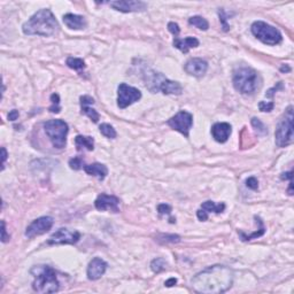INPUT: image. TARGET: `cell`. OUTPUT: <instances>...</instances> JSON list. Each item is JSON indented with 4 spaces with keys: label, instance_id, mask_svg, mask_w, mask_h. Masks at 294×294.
Instances as JSON below:
<instances>
[{
    "label": "cell",
    "instance_id": "1",
    "mask_svg": "<svg viewBox=\"0 0 294 294\" xmlns=\"http://www.w3.org/2000/svg\"><path fill=\"white\" fill-rule=\"evenodd\" d=\"M233 270L226 266L208 267L192 278V289L203 294H222L233 285Z\"/></svg>",
    "mask_w": 294,
    "mask_h": 294
},
{
    "label": "cell",
    "instance_id": "2",
    "mask_svg": "<svg viewBox=\"0 0 294 294\" xmlns=\"http://www.w3.org/2000/svg\"><path fill=\"white\" fill-rule=\"evenodd\" d=\"M59 23L53 13L47 8L35 13L30 19L22 25V31L28 36H43L49 37L59 31Z\"/></svg>",
    "mask_w": 294,
    "mask_h": 294
},
{
    "label": "cell",
    "instance_id": "3",
    "mask_svg": "<svg viewBox=\"0 0 294 294\" xmlns=\"http://www.w3.org/2000/svg\"><path fill=\"white\" fill-rule=\"evenodd\" d=\"M141 78H143L145 87L152 93L162 92L163 94L180 95L183 92V88L178 82L170 81L163 74L148 67H145L141 70Z\"/></svg>",
    "mask_w": 294,
    "mask_h": 294
},
{
    "label": "cell",
    "instance_id": "4",
    "mask_svg": "<svg viewBox=\"0 0 294 294\" xmlns=\"http://www.w3.org/2000/svg\"><path fill=\"white\" fill-rule=\"evenodd\" d=\"M31 275L34 276V283L32 289L35 292L47 294L55 293L60 290V283H59L57 272L49 266H35L30 270Z\"/></svg>",
    "mask_w": 294,
    "mask_h": 294
},
{
    "label": "cell",
    "instance_id": "5",
    "mask_svg": "<svg viewBox=\"0 0 294 294\" xmlns=\"http://www.w3.org/2000/svg\"><path fill=\"white\" fill-rule=\"evenodd\" d=\"M232 83L239 93L252 95L260 88V76L253 68L240 67L234 70Z\"/></svg>",
    "mask_w": 294,
    "mask_h": 294
},
{
    "label": "cell",
    "instance_id": "6",
    "mask_svg": "<svg viewBox=\"0 0 294 294\" xmlns=\"http://www.w3.org/2000/svg\"><path fill=\"white\" fill-rule=\"evenodd\" d=\"M44 130L55 148L62 150L66 147L69 127L64 120H49L45 122Z\"/></svg>",
    "mask_w": 294,
    "mask_h": 294
},
{
    "label": "cell",
    "instance_id": "7",
    "mask_svg": "<svg viewBox=\"0 0 294 294\" xmlns=\"http://www.w3.org/2000/svg\"><path fill=\"white\" fill-rule=\"evenodd\" d=\"M250 30L260 42H262L266 45L275 46L280 44L283 41V36L278 29L263 21L254 22L250 26Z\"/></svg>",
    "mask_w": 294,
    "mask_h": 294
},
{
    "label": "cell",
    "instance_id": "8",
    "mask_svg": "<svg viewBox=\"0 0 294 294\" xmlns=\"http://www.w3.org/2000/svg\"><path fill=\"white\" fill-rule=\"evenodd\" d=\"M293 107L290 106L275 132L276 145L278 147H286L293 143Z\"/></svg>",
    "mask_w": 294,
    "mask_h": 294
},
{
    "label": "cell",
    "instance_id": "9",
    "mask_svg": "<svg viewBox=\"0 0 294 294\" xmlns=\"http://www.w3.org/2000/svg\"><path fill=\"white\" fill-rule=\"evenodd\" d=\"M167 124L173 130H176L184 137L189 138L190 130L193 125V115L186 111H181L170 120H168Z\"/></svg>",
    "mask_w": 294,
    "mask_h": 294
},
{
    "label": "cell",
    "instance_id": "10",
    "mask_svg": "<svg viewBox=\"0 0 294 294\" xmlns=\"http://www.w3.org/2000/svg\"><path fill=\"white\" fill-rule=\"evenodd\" d=\"M141 92L138 89L122 83L117 88V106L121 110L129 107L135 102L140 100Z\"/></svg>",
    "mask_w": 294,
    "mask_h": 294
},
{
    "label": "cell",
    "instance_id": "11",
    "mask_svg": "<svg viewBox=\"0 0 294 294\" xmlns=\"http://www.w3.org/2000/svg\"><path fill=\"white\" fill-rule=\"evenodd\" d=\"M81 239V233L78 231L69 229H59L49 237L47 240L48 245H74Z\"/></svg>",
    "mask_w": 294,
    "mask_h": 294
},
{
    "label": "cell",
    "instance_id": "12",
    "mask_svg": "<svg viewBox=\"0 0 294 294\" xmlns=\"http://www.w3.org/2000/svg\"><path fill=\"white\" fill-rule=\"evenodd\" d=\"M53 223H54V220L49 216H43L39 217V219L32 221V222L26 226L25 229V237L32 238L37 237V236H42L52 229Z\"/></svg>",
    "mask_w": 294,
    "mask_h": 294
},
{
    "label": "cell",
    "instance_id": "13",
    "mask_svg": "<svg viewBox=\"0 0 294 294\" xmlns=\"http://www.w3.org/2000/svg\"><path fill=\"white\" fill-rule=\"evenodd\" d=\"M111 7L115 11L122 13H135L144 12L147 9V4L140 0H117V1L110 2Z\"/></svg>",
    "mask_w": 294,
    "mask_h": 294
},
{
    "label": "cell",
    "instance_id": "14",
    "mask_svg": "<svg viewBox=\"0 0 294 294\" xmlns=\"http://www.w3.org/2000/svg\"><path fill=\"white\" fill-rule=\"evenodd\" d=\"M94 206L98 210H112L113 213H118V206H120V199L115 196H110V194L101 193L99 194L97 199L94 201Z\"/></svg>",
    "mask_w": 294,
    "mask_h": 294
},
{
    "label": "cell",
    "instance_id": "15",
    "mask_svg": "<svg viewBox=\"0 0 294 294\" xmlns=\"http://www.w3.org/2000/svg\"><path fill=\"white\" fill-rule=\"evenodd\" d=\"M184 70L186 71V74H189L193 77L201 78L204 77L208 70V64L207 61L203 60L200 58H193L190 59L184 66Z\"/></svg>",
    "mask_w": 294,
    "mask_h": 294
},
{
    "label": "cell",
    "instance_id": "16",
    "mask_svg": "<svg viewBox=\"0 0 294 294\" xmlns=\"http://www.w3.org/2000/svg\"><path fill=\"white\" fill-rule=\"evenodd\" d=\"M226 210V204L223 203L220 204H215L214 201H206L201 204L200 209L197 211V216L201 222H204V221L208 220V215L210 213H215V214H221Z\"/></svg>",
    "mask_w": 294,
    "mask_h": 294
},
{
    "label": "cell",
    "instance_id": "17",
    "mask_svg": "<svg viewBox=\"0 0 294 294\" xmlns=\"http://www.w3.org/2000/svg\"><path fill=\"white\" fill-rule=\"evenodd\" d=\"M108 264L100 257H94L93 260L89 263L88 267V278L90 280H97L105 275L107 270Z\"/></svg>",
    "mask_w": 294,
    "mask_h": 294
},
{
    "label": "cell",
    "instance_id": "18",
    "mask_svg": "<svg viewBox=\"0 0 294 294\" xmlns=\"http://www.w3.org/2000/svg\"><path fill=\"white\" fill-rule=\"evenodd\" d=\"M231 132H232V127L226 122H219L211 127V136L217 143H226L230 138Z\"/></svg>",
    "mask_w": 294,
    "mask_h": 294
},
{
    "label": "cell",
    "instance_id": "19",
    "mask_svg": "<svg viewBox=\"0 0 294 294\" xmlns=\"http://www.w3.org/2000/svg\"><path fill=\"white\" fill-rule=\"evenodd\" d=\"M79 104H81V110H82V114L87 115V116L90 118L91 121H93L94 123H97L99 121V113L94 108H92V105L94 104V99L90 97V95H82L81 99H79Z\"/></svg>",
    "mask_w": 294,
    "mask_h": 294
},
{
    "label": "cell",
    "instance_id": "20",
    "mask_svg": "<svg viewBox=\"0 0 294 294\" xmlns=\"http://www.w3.org/2000/svg\"><path fill=\"white\" fill-rule=\"evenodd\" d=\"M64 23L69 29H72V30H82V29L87 28L88 25L87 19L84 16L71 14V13L64 15Z\"/></svg>",
    "mask_w": 294,
    "mask_h": 294
},
{
    "label": "cell",
    "instance_id": "21",
    "mask_svg": "<svg viewBox=\"0 0 294 294\" xmlns=\"http://www.w3.org/2000/svg\"><path fill=\"white\" fill-rule=\"evenodd\" d=\"M84 171L90 176L97 177L98 180L104 181L108 175V168L102 163H92V164H87L84 166Z\"/></svg>",
    "mask_w": 294,
    "mask_h": 294
},
{
    "label": "cell",
    "instance_id": "22",
    "mask_svg": "<svg viewBox=\"0 0 294 294\" xmlns=\"http://www.w3.org/2000/svg\"><path fill=\"white\" fill-rule=\"evenodd\" d=\"M173 44H174L175 47L180 49L181 52L189 53V51H190L191 48L198 47L200 43H199V41H198L197 38H194V37H186V38H184V39H181V38L176 37V38L174 39Z\"/></svg>",
    "mask_w": 294,
    "mask_h": 294
},
{
    "label": "cell",
    "instance_id": "23",
    "mask_svg": "<svg viewBox=\"0 0 294 294\" xmlns=\"http://www.w3.org/2000/svg\"><path fill=\"white\" fill-rule=\"evenodd\" d=\"M75 145L77 151H93L94 139L89 136H77L75 138Z\"/></svg>",
    "mask_w": 294,
    "mask_h": 294
},
{
    "label": "cell",
    "instance_id": "24",
    "mask_svg": "<svg viewBox=\"0 0 294 294\" xmlns=\"http://www.w3.org/2000/svg\"><path fill=\"white\" fill-rule=\"evenodd\" d=\"M189 24L196 26V28L200 29V30L206 31L209 28V23L206 19H204L203 16H192V18L189 19Z\"/></svg>",
    "mask_w": 294,
    "mask_h": 294
},
{
    "label": "cell",
    "instance_id": "25",
    "mask_svg": "<svg viewBox=\"0 0 294 294\" xmlns=\"http://www.w3.org/2000/svg\"><path fill=\"white\" fill-rule=\"evenodd\" d=\"M155 240L160 244H176L181 242V237L178 234H158Z\"/></svg>",
    "mask_w": 294,
    "mask_h": 294
},
{
    "label": "cell",
    "instance_id": "26",
    "mask_svg": "<svg viewBox=\"0 0 294 294\" xmlns=\"http://www.w3.org/2000/svg\"><path fill=\"white\" fill-rule=\"evenodd\" d=\"M66 64H67L69 68L74 69V70H77V71H82L85 68L84 60H82V59H78V58L69 57L67 59V61H66Z\"/></svg>",
    "mask_w": 294,
    "mask_h": 294
},
{
    "label": "cell",
    "instance_id": "27",
    "mask_svg": "<svg viewBox=\"0 0 294 294\" xmlns=\"http://www.w3.org/2000/svg\"><path fill=\"white\" fill-rule=\"evenodd\" d=\"M167 267V262L166 260L162 259V257H157L151 262V269L152 271L155 273H158L161 271H163Z\"/></svg>",
    "mask_w": 294,
    "mask_h": 294
},
{
    "label": "cell",
    "instance_id": "28",
    "mask_svg": "<svg viewBox=\"0 0 294 294\" xmlns=\"http://www.w3.org/2000/svg\"><path fill=\"white\" fill-rule=\"evenodd\" d=\"M99 130H100L101 135H104L106 138H110V139L116 138V131H115V129L112 127L111 124L102 123L100 127H99Z\"/></svg>",
    "mask_w": 294,
    "mask_h": 294
},
{
    "label": "cell",
    "instance_id": "29",
    "mask_svg": "<svg viewBox=\"0 0 294 294\" xmlns=\"http://www.w3.org/2000/svg\"><path fill=\"white\" fill-rule=\"evenodd\" d=\"M250 123H252V127L255 129V131L257 132L259 136H266V135H268V129H267L266 125H264L259 118L253 117Z\"/></svg>",
    "mask_w": 294,
    "mask_h": 294
},
{
    "label": "cell",
    "instance_id": "30",
    "mask_svg": "<svg viewBox=\"0 0 294 294\" xmlns=\"http://www.w3.org/2000/svg\"><path fill=\"white\" fill-rule=\"evenodd\" d=\"M51 102H52V106L49 107V112H51V113H55V114L60 113V110H61L60 97H59L58 93H53L51 95Z\"/></svg>",
    "mask_w": 294,
    "mask_h": 294
},
{
    "label": "cell",
    "instance_id": "31",
    "mask_svg": "<svg viewBox=\"0 0 294 294\" xmlns=\"http://www.w3.org/2000/svg\"><path fill=\"white\" fill-rule=\"evenodd\" d=\"M83 164H84L83 160L78 157L72 158L69 160V166H70L71 169H74V170H79V169H82V168H84Z\"/></svg>",
    "mask_w": 294,
    "mask_h": 294
},
{
    "label": "cell",
    "instance_id": "32",
    "mask_svg": "<svg viewBox=\"0 0 294 294\" xmlns=\"http://www.w3.org/2000/svg\"><path fill=\"white\" fill-rule=\"evenodd\" d=\"M219 15H220V21H221V23H222L223 30L224 31H229L230 25H229V23H227L226 14V12H224V9H220Z\"/></svg>",
    "mask_w": 294,
    "mask_h": 294
},
{
    "label": "cell",
    "instance_id": "33",
    "mask_svg": "<svg viewBox=\"0 0 294 294\" xmlns=\"http://www.w3.org/2000/svg\"><path fill=\"white\" fill-rule=\"evenodd\" d=\"M273 107H275V104L272 101H261L259 104L261 112H271Z\"/></svg>",
    "mask_w": 294,
    "mask_h": 294
},
{
    "label": "cell",
    "instance_id": "34",
    "mask_svg": "<svg viewBox=\"0 0 294 294\" xmlns=\"http://www.w3.org/2000/svg\"><path fill=\"white\" fill-rule=\"evenodd\" d=\"M168 30H169L171 32V34L174 35L175 38L178 37V35H180V32H181L180 25H178L177 23H175V22H169V23H168Z\"/></svg>",
    "mask_w": 294,
    "mask_h": 294
},
{
    "label": "cell",
    "instance_id": "35",
    "mask_svg": "<svg viewBox=\"0 0 294 294\" xmlns=\"http://www.w3.org/2000/svg\"><path fill=\"white\" fill-rule=\"evenodd\" d=\"M246 186L250 190L255 191L259 189V181H257L255 177H249L246 180Z\"/></svg>",
    "mask_w": 294,
    "mask_h": 294
},
{
    "label": "cell",
    "instance_id": "36",
    "mask_svg": "<svg viewBox=\"0 0 294 294\" xmlns=\"http://www.w3.org/2000/svg\"><path fill=\"white\" fill-rule=\"evenodd\" d=\"M158 214H161V215H170L171 214V207L169 204H161L158 206Z\"/></svg>",
    "mask_w": 294,
    "mask_h": 294
},
{
    "label": "cell",
    "instance_id": "37",
    "mask_svg": "<svg viewBox=\"0 0 294 294\" xmlns=\"http://www.w3.org/2000/svg\"><path fill=\"white\" fill-rule=\"evenodd\" d=\"M9 239H11V236L7 234V231H6L5 221H1V242L2 243H7Z\"/></svg>",
    "mask_w": 294,
    "mask_h": 294
},
{
    "label": "cell",
    "instance_id": "38",
    "mask_svg": "<svg viewBox=\"0 0 294 294\" xmlns=\"http://www.w3.org/2000/svg\"><path fill=\"white\" fill-rule=\"evenodd\" d=\"M7 151H6L5 147H1V158H2V163H1V170L5 169V164H6V160H7Z\"/></svg>",
    "mask_w": 294,
    "mask_h": 294
},
{
    "label": "cell",
    "instance_id": "39",
    "mask_svg": "<svg viewBox=\"0 0 294 294\" xmlns=\"http://www.w3.org/2000/svg\"><path fill=\"white\" fill-rule=\"evenodd\" d=\"M19 111H16V110H13V111H11L9 112V114H8V120L9 121H16L19 118Z\"/></svg>",
    "mask_w": 294,
    "mask_h": 294
},
{
    "label": "cell",
    "instance_id": "40",
    "mask_svg": "<svg viewBox=\"0 0 294 294\" xmlns=\"http://www.w3.org/2000/svg\"><path fill=\"white\" fill-rule=\"evenodd\" d=\"M280 178H282V180H290V181H292L293 173H292V171H289V173H284V174H282V176H280Z\"/></svg>",
    "mask_w": 294,
    "mask_h": 294
},
{
    "label": "cell",
    "instance_id": "41",
    "mask_svg": "<svg viewBox=\"0 0 294 294\" xmlns=\"http://www.w3.org/2000/svg\"><path fill=\"white\" fill-rule=\"evenodd\" d=\"M176 283H177L176 278H170V279H168L166 283H164V285H166L167 287H171V286H174Z\"/></svg>",
    "mask_w": 294,
    "mask_h": 294
},
{
    "label": "cell",
    "instance_id": "42",
    "mask_svg": "<svg viewBox=\"0 0 294 294\" xmlns=\"http://www.w3.org/2000/svg\"><path fill=\"white\" fill-rule=\"evenodd\" d=\"M280 70H282V71H290V68L289 67H284V66H283Z\"/></svg>",
    "mask_w": 294,
    "mask_h": 294
}]
</instances>
